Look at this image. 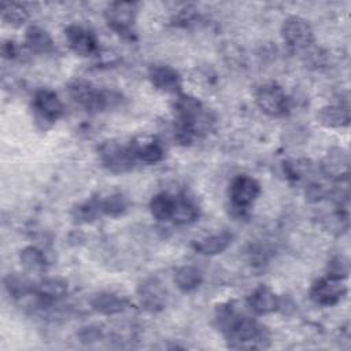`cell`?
Here are the masks:
<instances>
[{
	"label": "cell",
	"instance_id": "cell-31",
	"mask_svg": "<svg viewBox=\"0 0 351 351\" xmlns=\"http://www.w3.org/2000/svg\"><path fill=\"white\" fill-rule=\"evenodd\" d=\"M1 52H3V56L4 58H14L16 55V45L14 41L8 40V41H4L3 43V47H1Z\"/></svg>",
	"mask_w": 351,
	"mask_h": 351
},
{
	"label": "cell",
	"instance_id": "cell-18",
	"mask_svg": "<svg viewBox=\"0 0 351 351\" xmlns=\"http://www.w3.org/2000/svg\"><path fill=\"white\" fill-rule=\"evenodd\" d=\"M318 121L326 128H344L350 123V111L346 104L325 106L318 112Z\"/></svg>",
	"mask_w": 351,
	"mask_h": 351
},
{
	"label": "cell",
	"instance_id": "cell-4",
	"mask_svg": "<svg viewBox=\"0 0 351 351\" xmlns=\"http://www.w3.org/2000/svg\"><path fill=\"white\" fill-rule=\"evenodd\" d=\"M137 7L132 1H114L106 8V21L108 26L125 38L134 36Z\"/></svg>",
	"mask_w": 351,
	"mask_h": 351
},
{
	"label": "cell",
	"instance_id": "cell-10",
	"mask_svg": "<svg viewBox=\"0 0 351 351\" xmlns=\"http://www.w3.org/2000/svg\"><path fill=\"white\" fill-rule=\"evenodd\" d=\"M346 292L347 287L343 284V280L326 276L311 285L310 298L319 306H333L346 295Z\"/></svg>",
	"mask_w": 351,
	"mask_h": 351
},
{
	"label": "cell",
	"instance_id": "cell-7",
	"mask_svg": "<svg viewBox=\"0 0 351 351\" xmlns=\"http://www.w3.org/2000/svg\"><path fill=\"white\" fill-rule=\"evenodd\" d=\"M99 158L101 165L111 173H126L132 170L134 159L129 147H123L115 140H107L99 147Z\"/></svg>",
	"mask_w": 351,
	"mask_h": 351
},
{
	"label": "cell",
	"instance_id": "cell-21",
	"mask_svg": "<svg viewBox=\"0 0 351 351\" xmlns=\"http://www.w3.org/2000/svg\"><path fill=\"white\" fill-rule=\"evenodd\" d=\"M36 293L41 300L55 302L66 296L67 293V282L58 277H49L43 280L37 288Z\"/></svg>",
	"mask_w": 351,
	"mask_h": 351
},
{
	"label": "cell",
	"instance_id": "cell-11",
	"mask_svg": "<svg viewBox=\"0 0 351 351\" xmlns=\"http://www.w3.org/2000/svg\"><path fill=\"white\" fill-rule=\"evenodd\" d=\"M64 34L69 47L75 55L85 58L97 52V40L90 30L80 25H69L64 29Z\"/></svg>",
	"mask_w": 351,
	"mask_h": 351
},
{
	"label": "cell",
	"instance_id": "cell-28",
	"mask_svg": "<svg viewBox=\"0 0 351 351\" xmlns=\"http://www.w3.org/2000/svg\"><path fill=\"white\" fill-rule=\"evenodd\" d=\"M29 16V11L25 5L18 3H3L1 4V18L10 25H21Z\"/></svg>",
	"mask_w": 351,
	"mask_h": 351
},
{
	"label": "cell",
	"instance_id": "cell-22",
	"mask_svg": "<svg viewBox=\"0 0 351 351\" xmlns=\"http://www.w3.org/2000/svg\"><path fill=\"white\" fill-rule=\"evenodd\" d=\"M176 197L169 193H158L149 202L151 215L158 221H170L173 217Z\"/></svg>",
	"mask_w": 351,
	"mask_h": 351
},
{
	"label": "cell",
	"instance_id": "cell-2",
	"mask_svg": "<svg viewBox=\"0 0 351 351\" xmlns=\"http://www.w3.org/2000/svg\"><path fill=\"white\" fill-rule=\"evenodd\" d=\"M71 99L89 111H104L115 107L121 101V95L114 90L97 89L90 82L75 80L69 86Z\"/></svg>",
	"mask_w": 351,
	"mask_h": 351
},
{
	"label": "cell",
	"instance_id": "cell-19",
	"mask_svg": "<svg viewBox=\"0 0 351 351\" xmlns=\"http://www.w3.org/2000/svg\"><path fill=\"white\" fill-rule=\"evenodd\" d=\"M25 45L34 53H48L53 49V40L40 26H30L25 33Z\"/></svg>",
	"mask_w": 351,
	"mask_h": 351
},
{
	"label": "cell",
	"instance_id": "cell-30",
	"mask_svg": "<svg viewBox=\"0 0 351 351\" xmlns=\"http://www.w3.org/2000/svg\"><path fill=\"white\" fill-rule=\"evenodd\" d=\"M103 336V332L99 326L96 325H88V326H84L80 329L78 332V339L81 343L84 344H92V343H96L101 339Z\"/></svg>",
	"mask_w": 351,
	"mask_h": 351
},
{
	"label": "cell",
	"instance_id": "cell-26",
	"mask_svg": "<svg viewBox=\"0 0 351 351\" xmlns=\"http://www.w3.org/2000/svg\"><path fill=\"white\" fill-rule=\"evenodd\" d=\"M128 199L122 193H112L100 200L101 213L110 217H119L128 210Z\"/></svg>",
	"mask_w": 351,
	"mask_h": 351
},
{
	"label": "cell",
	"instance_id": "cell-9",
	"mask_svg": "<svg viewBox=\"0 0 351 351\" xmlns=\"http://www.w3.org/2000/svg\"><path fill=\"white\" fill-rule=\"evenodd\" d=\"M128 147L134 160L152 165L160 162L165 158V147L162 141L151 134L136 136Z\"/></svg>",
	"mask_w": 351,
	"mask_h": 351
},
{
	"label": "cell",
	"instance_id": "cell-23",
	"mask_svg": "<svg viewBox=\"0 0 351 351\" xmlns=\"http://www.w3.org/2000/svg\"><path fill=\"white\" fill-rule=\"evenodd\" d=\"M199 217V208L188 197L180 196L176 197L174 211L171 219L178 225H186L191 222H195Z\"/></svg>",
	"mask_w": 351,
	"mask_h": 351
},
{
	"label": "cell",
	"instance_id": "cell-12",
	"mask_svg": "<svg viewBox=\"0 0 351 351\" xmlns=\"http://www.w3.org/2000/svg\"><path fill=\"white\" fill-rule=\"evenodd\" d=\"M321 170L326 177L335 181L347 180L350 176L348 152L340 147L330 148L321 162Z\"/></svg>",
	"mask_w": 351,
	"mask_h": 351
},
{
	"label": "cell",
	"instance_id": "cell-20",
	"mask_svg": "<svg viewBox=\"0 0 351 351\" xmlns=\"http://www.w3.org/2000/svg\"><path fill=\"white\" fill-rule=\"evenodd\" d=\"M203 282V273L192 265H184L174 273V284L182 292H192Z\"/></svg>",
	"mask_w": 351,
	"mask_h": 351
},
{
	"label": "cell",
	"instance_id": "cell-3",
	"mask_svg": "<svg viewBox=\"0 0 351 351\" xmlns=\"http://www.w3.org/2000/svg\"><path fill=\"white\" fill-rule=\"evenodd\" d=\"M34 121L41 129H48L63 115V103L59 96L51 89H40L33 97Z\"/></svg>",
	"mask_w": 351,
	"mask_h": 351
},
{
	"label": "cell",
	"instance_id": "cell-16",
	"mask_svg": "<svg viewBox=\"0 0 351 351\" xmlns=\"http://www.w3.org/2000/svg\"><path fill=\"white\" fill-rule=\"evenodd\" d=\"M89 304L93 311L101 315H115L122 313L128 307L126 299L112 292L95 293L90 298Z\"/></svg>",
	"mask_w": 351,
	"mask_h": 351
},
{
	"label": "cell",
	"instance_id": "cell-29",
	"mask_svg": "<svg viewBox=\"0 0 351 351\" xmlns=\"http://www.w3.org/2000/svg\"><path fill=\"white\" fill-rule=\"evenodd\" d=\"M326 273H328L326 276L333 277V278H339V280L347 278L348 273H350L348 259L343 255H336V256L330 258L326 265Z\"/></svg>",
	"mask_w": 351,
	"mask_h": 351
},
{
	"label": "cell",
	"instance_id": "cell-15",
	"mask_svg": "<svg viewBox=\"0 0 351 351\" xmlns=\"http://www.w3.org/2000/svg\"><path fill=\"white\" fill-rule=\"evenodd\" d=\"M250 310L256 315L270 314L278 310L280 299L278 296L265 285L255 288L247 299Z\"/></svg>",
	"mask_w": 351,
	"mask_h": 351
},
{
	"label": "cell",
	"instance_id": "cell-27",
	"mask_svg": "<svg viewBox=\"0 0 351 351\" xmlns=\"http://www.w3.org/2000/svg\"><path fill=\"white\" fill-rule=\"evenodd\" d=\"M100 214H103L100 208V200H95V199L81 203L73 208V218L77 222H82V223L95 221Z\"/></svg>",
	"mask_w": 351,
	"mask_h": 351
},
{
	"label": "cell",
	"instance_id": "cell-25",
	"mask_svg": "<svg viewBox=\"0 0 351 351\" xmlns=\"http://www.w3.org/2000/svg\"><path fill=\"white\" fill-rule=\"evenodd\" d=\"M4 288L8 292V295L15 299L25 298L32 292H34V288L32 287L30 281H27L26 278L18 274H11V273L4 277Z\"/></svg>",
	"mask_w": 351,
	"mask_h": 351
},
{
	"label": "cell",
	"instance_id": "cell-1",
	"mask_svg": "<svg viewBox=\"0 0 351 351\" xmlns=\"http://www.w3.org/2000/svg\"><path fill=\"white\" fill-rule=\"evenodd\" d=\"M215 321L232 348H256L265 340L263 328L251 317L240 313L233 303L219 304Z\"/></svg>",
	"mask_w": 351,
	"mask_h": 351
},
{
	"label": "cell",
	"instance_id": "cell-6",
	"mask_svg": "<svg viewBox=\"0 0 351 351\" xmlns=\"http://www.w3.org/2000/svg\"><path fill=\"white\" fill-rule=\"evenodd\" d=\"M261 193L259 182L250 176H237L230 182L229 188V199L232 203V208L243 215L248 207L256 200Z\"/></svg>",
	"mask_w": 351,
	"mask_h": 351
},
{
	"label": "cell",
	"instance_id": "cell-5",
	"mask_svg": "<svg viewBox=\"0 0 351 351\" xmlns=\"http://www.w3.org/2000/svg\"><path fill=\"white\" fill-rule=\"evenodd\" d=\"M281 36L288 47L295 51L307 49L314 43V32L308 21L302 16L291 15L281 26Z\"/></svg>",
	"mask_w": 351,
	"mask_h": 351
},
{
	"label": "cell",
	"instance_id": "cell-8",
	"mask_svg": "<svg viewBox=\"0 0 351 351\" xmlns=\"http://www.w3.org/2000/svg\"><path fill=\"white\" fill-rule=\"evenodd\" d=\"M255 100L261 111L269 117H282L289 110V99L284 89L276 84L262 85L255 95Z\"/></svg>",
	"mask_w": 351,
	"mask_h": 351
},
{
	"label": "cell",
	"instance_id": "cell-24",
	"mask_svg": "<svg viewBox=\"0 0 351 351\" xmlns=\"http://www.w3.org/2000/svg\"><path fill=\"white\" fill-rule=\"evenodd\" d=\"M19 261H21L22 266L25 267V270H27L30 273L43 271L45 267V263H47L44 252L33 245L25 247L19 252Z\"/></svg>",
	"mask_w": 351,
	"mask_h": 351
},
{
	"label": "cell",
	"instance_id": "cell-17",
	"mask_svg": "<svg viewBox=\"0 0 351 351\" xmlns=\"http://www.w3.org/2000/svg\"><path fill=\"white\" fill-rule=\"evenodd\" d=\"M233 241V234L229 232H219L211 236H207L193 244L196 252L202 255H218L222 254Z\"/></svg>",
	"mask_w": 351,
	"mask_h": 351
},
{
	"label": "cell",
	"instance_id": "cell-13",
	"mask_svg": "<svg viewBox=\"0 0 351 351\" xmlns=\"http://www.w3.org/2000/svg\"><path fill=\"white\" fill-rule=\"evenodd\" d=\"M148 78L155 89L167 93L180 92L182 85L180 74L167 64H152L148 70Z\"/></svg>",
	"mask_w": 351,
	"mask_h": 351
},
{
	"label": "cell",
	"instance_id": "cell-14",
	"mask_svg": "<svg viewBox=\"0 0 351 351\" xmlns=\"http://www.w3.org/2000/svg\"><path fill=\"white\" fill-rule=\"evenodd\" d=\"M137 296L141 306L148 311H159L166 306V291L156 278H147L140 282Z\"/></svg>",
	"mask_w": 351,
	"mask_h": 351
}]
</instances>
